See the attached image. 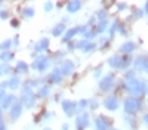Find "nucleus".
I'll use <instances>...</instances> for the list:
<instances>
[{
	"instance_id": "58836bf2",
	"label": "nucleus",
	"mask_w": 148,
	"mask_h": 130,
	"mask_svg": "<svg viewBox=\"0 0 148 130\" xmlns=\"http://www.w3.org/2000/svg\"><path fill=\"white\" fill-rule=\"evenodd\" d=\"M62 130H68V124H64L62 126Z\"/></svg>"
},
{
	"instance_id": "9d476101",
	"label": "nucleus",
	"mask_w": 148,
	"mask_h": 130,
	"mask_svg": "<svg viewBox=\"0 0 148 130\" xmlns=\"http://www.w3.org/2000/svg\"><path fill=\"white\" fill-rule=\"evenodd\" d=\"M62 110L65 111L67 115H73L74 111H76V105H74L73 102H70V101H64L62 102Z\"/></svg>"
},
{
	"instance_id": "7ed1b4c3",
	"label": "nucleus",
	"mask_w": 148,
	"mask_h": 130,
	"mask_svg": "<svg viewBox=\"0 0 148 130\" xmlns=\"http://www.w3.org/2000/svg\"><path fill=\"white\" fill-rule=\"evenodd\" d=\"M139 108H141V102L138 99L129 98L125 101V110L127 112H136V111H139Z\"/></svg>"
},
{
	"instance_id": "ea45409f",
	"label": "nucleus",
	"mask_w": 148,
	"mask_h": 130,
	"mask_svg": "<svg viewBox=\"0 0 148 130\" xmlns=\"http://www.w3.org/2000/svg\"><path fill=\"white\" fill-rule=\"evenodd\" d=\"M145 123L148 124V115H145Z\"/></svg>"
},
{
	"instance_id": "f704fd0d",
	"label": "nucleus",
	"mask_w": 148,
	"mask_h": 130,
	"mask_svg": "<svg viewBox=\"0 0 148 130\" xmlns=\"http://www.w3.org/2000/svg\"><path fill=\"white\" fill-rule=\"evenodd\" d=\"M0 130H6V127H5V124L2 121V115H0Z\"/></svg>"
},
{
	"instance_id": "a19ab883",
	"label": "nucleus",
	"mask_w": 148,
	"mask_h": 130,
	"mask_svg": "<svg viewBox=\"0 0 148 130\" xmlns=\"http://www.w3.org/2000/svg\"><path fill=\"white\" fill-rule=\"evenodd\" d=\"M145 90H147V93H148V84H147V87H145Z\"/></svg>"
},
{
	"instance_id": "72a5a7b5",
	"label": "nucleus",
	"mask_w": 148,
	"mask_h": 130,
	"mask_svg": "<svg viewBox=\"0 0 148 130\" xmlns=\"http://www.w3.org/2000/svg\"><path fill=\"white\" fill-rule=\"evenodd\" d=\"M0 18H2V19H6V18H8V12L2 10V12H0Z\"/></svg>"
},
{
	"instance_id": "39448f33",
	"label": "nucleus",
	"mask_w": 148,
	"mask_h": 130,
	"mask_svg": "<svg viewBox=\"0 0 148 130\" xmlns=\"http://www.w3.org/2000/svg\"><path fill=\"white\" fill-rule=\"evenodd\" d=\"M104 105H105L107 110L114 111V110H117V106H119V101H117L116 96H108V98L104 101Z\"/></svg>"
},
{
	"instance_id": "aec40b11",
	"label": "nucleus",
	"mask_w": 148,
	"mask_h": 130,
	"mask_svg": "<svg viewBox=\"0 0 148 130\" xmlns=\"http://www.w3.org/2000/svg\"><path fill=\"white\" fill-rule=\"evenodd\" d=\"M135 49V44L133 43H126V44H123L121 46V52H125V53H129Z\"/></svg>"
},
{
	"instance_id": "b1692460",
	"label": "nucleus",
	"mask_w": 148,
	"mask_h": 130,
	"mask_svg": "<svg viewBox=\"0 0 148 130\" xmlns=\"http://www.w3.org/2000/svg\"><path fill=\"white\" fill-rule=\"evenodd\" d=\"M10 73V67L3 64V65H0V76H5V74H9Z\"/></svg>"
},
{
	"instance_id": "37998d69",
	"label": "nucleus",
	"mask_w": 148,
	"mask_h": 130,
	"mask_svg": "<svg viewBox=\"0 0 148 130\" xmlns=\"http://www.w3.org/2000/svg\"><path fill=\"white\" fill-rule=\"evenodd\" d=\"M147 12H148V3H147Z\"/></svg>"
},
{
	"instance_id": "e433bc0d",
	"label": "nucleus",
	"mask_w": 148,
	"mask_h": 130,
	"mask_svg": "<svg viewBox=\"0 0 148 130\" xmlns=\"http://www.w3.org/2000/svg\"><path fill=\"white\" fill-rule=\"evenodd\" d=\"M5 96H6V95H5V92H0V102H2V101L5 99Z\"/></svg>"
},
{
	"instance_id": "a18cd8bd",
	"label": "nucleus",
	"mask_w": 148,
	"mask_h": 130,
	"mask_svg": "<svg viewBox=\"0 0 148 130\" xmlns=\"http://www.w3.org/2000/svg\"><path fill=\"white\" fill-rule=\"evenodd\" d=\"M111 130H116V129H111Z\"/></svg>"
},
{
	"instance_id": "9b49d317",
	"label": "nucleus",
	"mask_w": 148,
	"mask_h": 130,
	"mask_svg": "<svg viewBox=\"0 0 148 130\" xmlns=\"http://www.w3.org/2000/svg\"><path fill=\"white\" fill-rule=\"evenodd\" d=\"M49 80L51 81H53V83H61V80H62V74H61V69L59 68H56V69H53L52 71V74L49 76Z\"/></svg>"
},
{
	"instance_id": "5701e85b",
	"label": "nucleus",
	"mask_w": 148,
	"mask_h": 130,
	"mask_svg": "<svg viewBox=\"0 0 148 130\" xmlns=\"http://www.w3.org/2000/svg\"><path fill=\"white\" fill-rule=\"evenodd\" d=\"M16 69L19 71V73H25V71L28 69V67H27V64H25V62L19 61V62L16 64Z\"/></svg>"
},
{
	"instance_id": "c756f323",
	"label": "nucleus",
	"mask_w": 148,
	"mask_h": 130,
	"mask_svg": "<svg viewBox=\"0 0 148 130\" xmlns=\"http://www.w3.org/2000/svg\"><path fill=\"white\" fill-rule=\"evenodd\" d=\"M105 27H107V22H105V21H101L99 24H98V31H99V33H101V31H104V30H105Z\"/></svg>"
},
{
	"instance_id": "cd10ccee",
	"label": "nucleus",
	"mask_w": 148,
	"mask_h": 130,
	"mask_svg": "<svg viewBox=\"0 0 148 130\" xmlns=\"http://www.w3.org/2000/svg\"><path fill=\"white\" fill-rule=\"evenodd\" d=\"M9 46H10V40H5L2 44H0V50H6Z\"/></svg>"
},
{
	"instance_id": "2eb2a0df",
	"label": "nucleus",
	"mask_w": 148,
	"mask_h": 130,
	"mask_svg": "<svg viewBox=\"0 0 148 130\" xmlns=\"http://www.w3.org/2000/svg\"><path fill=\"white\" fill-rule=\"evenodd\" d=\"M47 46H49V40H47V39H42L39 43H37L36 50H37V52H43V50L47 49Z\"/></svg>"
},
{
	"instance_id": "6e6552de",
	"label": "nucleus",
	"mask_w": 148,
	"mask_h": 130,
	"mask_svg": "<svg viewBox=\"0 0 148 130\" xmlns=\"http://www.w3.org/2000/svg\"><path fill=\"white\" fill-rule=\"evenodd\" d=\"M76 124H77V127L82 130V129H84L86 126L89 124V115L88 114H82V115H79L77 118H76Z\"/></svg>"
},
{
	"instance_id": "0eeeda50",
	"label": "nucleus",
	"mask_w": 148,
	"mask_h": 130,
	"mask_svg": "<svg viewBox=\"0 0 148 130\" xmlns=\"http://www.w3.org/2000/svg\"><path fill=\"white\" fill-rule=\"evenodd\" d=\"M21 112H22V105H21V102L16 101V103H14V106H12V110H10V118L12 120H16L21 115Z\"/></svg>"
},
{
	"instance_id": "c9c22d12",
	"label": "nucleus",
	"mask_w": 148,
	"mask_h": 130,
	"mask_svg": "<svg viewBox=\"0 0 148 130\" xmlns=\"http://www.w3.org/2000/svg\"><path fill=\"white\" fill-rule=\"evenodd\" d=\"M105 16H107V14H105V12H101V14L98 15V18H101L102 21H104V18H105Z\"/></svg>"
},
{
	"instance_id": "f8f14e48",
	"label": "nucleus",
	"mask_w": 148,
	"mask_h": 130,
	"mask_svg": "<svg viewBox=\"0 0 148 130\" xmlns=\"http://www.w3.org/2000/svg\"><path fill=\"white\" fill-rule=\"evenodd\" d=\"M93 47H95V44L88 43L86 40H83V42H79V43H77V49H82V50H84V52H90V50H93Z\"/></svg>"
},
{
	"instance_id": "1a4fd4ad",
	"label": "nucleus",
	"mask_w": 148,
	"mask_h": 130,
	"mask_svg": "<svg viewBox=\"0 0 148 130\" xmlns=\"http://www.w3.org/2000/svg\"><path fill=\"white\" fill-rule=\"evenodd\" d=\"M59 69H61V74H62V76H68V74H71V73H73L74 65H73V62H71V61H65V62L62 64V67H61Z\"/></svg>"
},
{
	"instance_id": "c03bdc74",
	"label": "nucleus",
	"mask_w": 148,
	"mask_h": 130,
	"mask_svg": "<svg viewBox=\"0 0 148 130\" xmlns=\"http://www.w3.org/2000/svg\"><path fill=\"white\" fill-rule=\"evenodd\" d=\"M0 115H2V111H0Z\"/></svg>"
},
{
	"instance_id": "f257e3e1",
	"label": "nucleus",
	"mask_w": 148,
	"mask_h": 130,
	"mask_svg": "<svg viewBox=\"0 0 148 130\" xmlns=\"http://www.w3.org/2000/svg\"><path fill=\"white\" fill-rule=\"evenodd\" d=\"M126 89H127L130 93H133V95H141V93H144V90H145V84H144L141 80L129 78V80L126 81Z\"/></svg>"
},
{
	"instance_id": "4be33fe9",
	"label": "nucleus",
	"mask_w": 148,
	"mask_h": 130,
	"mask_svg": "<svg viewBox=\"0 0 148 130\" xmlns=\"http://www.w3.org/2000/svg\"><path fill=\"white\" fill-rule=\"evenodd\" d=\"M62 31H64V24H58V25L53 28L52 34L53 35H61V34H62Z\"/></svg>"
},
{
	"instance_id": "ddd939ff",
	"label": "nucleus",
	"mask_w": 148,
	"mask_h": 130,
	"mask_svg": "<svg viewBox=\"0 0 148 130\" xmlns=\"http://www.w3.org/2000/svg\"><path fill=\"white\" fill-rule=\"evenodd\" d=\"M135 67L136 68H141L144 71H148V58H139L135 61Z\"/></svg>"
},
{
	"instance_id": "423d86ee",
	"label": "nucleus",
	"mask_w": 148,
	"mask_h": 130,
	"mask_svg": "<svg viewBox=\"0 0 148 130\" xmlns=\"http://www.w3.org/2000/svg\"><path fill=\"white\" fill-rule=\"evenodd\" d=\"M113 76H107L102 81H99V87H101V90H104V92H108L111 87H113Z\"/></svg>"
},
{
	"instance_id": "4c0bfd02",
	"label": "nucleus",
	"mask_w": 148,
	"mask_h": 130,
	"mask_svg": "<svg viewBox=\"0 0 148 130\" xmlns=\"http://www.w3.org/2000/svg\"><path fill=\"white\" fill-rule=\"evenodd\" d=\"M12 27H18V21H16V19L12 21Z\"/></svg>"
},
{
	"instance_id": "a211bd4d",
	"label": "nucleus",
	"mask_w": 148,
	"mask_h": 130,
	"mask_svg": "<svg viewBox=\"0 0 148 130\" xmlns=\"http://www.w3.org/2000/svg\"><path fill=\"white\" fill-rule=\"evenodd\" d=\"M77 28H71V30H68L67 33H65V35H64V42H68L70 39H73L74 37V35H76L77 34Z\"/></svg>"
},
{
	"instance_id": "4468645a",
	"label": "nucleus",
	"mask_w": 148,
	"mask_h": 130,
	"mask_svg": "<svg viewBox=\"0 0 148 130\" xmlns=\"http://www.w3.org/2000/svg\"><path fill=\"white\" fill-rule=\"evenodd\" d=\"M80 6H82V3L79 2V0H73V2H70L67 5V10L70 12V14H74V12H77L80 9Z\"/></svg>"
},
{
	"instance_id": "412c9836",
	"label": "nucleus",
	"mask_w": 148,
	"mask_h": 130,
	"mask_svg": "<svg viewBox=\"0 0 148 130\" xmlns=\"http://www.w3.org/2000/svg\"><path fill=\"white\" fill-rule=\"evenodd\" d=\"M12 102H14V96H5V99L2 101V106L3 108H8V106H10Z\"/></svg>"
},
{
	"instance_id": "c85d7f7f",
	"label": "nucleus",
	"mask_w": 148,
	"mask_h": 130,
	"mask_svg": "<svg viewBox=\"0 0 148 130\" xmlns=\"http://www.w3.org/2000/svg\"><path fill=\"white\" fill-rule=\"evenodd\" d=\"M129 64H130V59H129V58H125V59L120 62V68H126Z\"/></svg>"
},
{
	"instance_id": "79ce46f5",
	"label": "nucleus",
	"mask_w": 148,
	"mask_h": 130,
	"mask_svg": "<svg viewBox=\"0 0 148 130\" xmlns=\"http://www.w3.org/2000/svg\"><path fill=\"white\" fill-rule=\"evenodd\" d=\"M45 130H52V129H49V127H46V129H45Z\"/></svg>"
},
{
	"instance_id": "bb28decb",
	"label": "nucleus",
	"mask_w": 148,
	"mask_h": 130,
	"mask_svg": "<svg viewBox=\"0 0 148 130\" xmlns=\"http://www.w3.org/2000/svg\"><path fill=\"white\" fill-rule=\"evenodd\" d=\"M34 15V10L31 7H27V9H24V16L25 18H31Z\"/></svg>"
},
{
	"instance_id": "20e7f679",
	"label": "nucleus",
	"mask_w": 148,
	"mask_h": 130,
	"mask_svg": "<svg viewBox=\"0 0 148 130\" xmlns=\"http://www.w3.org/2000/svg\"><path fill=\"white\" fill-rule=\"evenodd\" d=\"M47 67H49V59H47L46 56L37 58L36 61L33 62V68H34V69H39V71H45Z\"/></svg>"
},
{
	"instance_id": "f03ea898",
	"label": "nucleus",
	"mask_w": 148,
	"mask_h": 130,
	"mask_svg": "<svg viewBox=\"0 0 148 130\" xmlns=\"http://www.w3.org/2000/svg\"><path fill=\"white\" fill-rule=\"evenodd\" d=\"M22 102L25 106H28V108H31V106H34L36 103V98H34V95L33 92L30 90L28 86H25V89H24V93H22Z\"/></svg>"
},
{
	"instance_id": "473e14b6",
	"label": "nucleus",
	"mask_w": 148,
	"mask_h": 130,
	"mask_svg": "<svg viewBox=\"0 0 148 130\" xmlns=\"http://www.w3.org/2000/svg\"><path fill=\"white\" fill-rule=\"evenodd\" d=\"M52 6H53V5H52L51 2H47V3L45 5V10H46V12H49V10H51V9H52Z\"/></svg>"
},
{
	"instance_id": "393cba45",
	"label": "nucleus",
	"mask_w": 148,
	"mask_h": 130,
	"mask_svg": "<svg viewBox=\"0 0 148 130\" xmlns=\"http://www.w3.org/2000/svg\"><path fill=\"white\" fill-rule=\"evenodd\" d=\"M0 59H2V61L5 62H8V61H10V59H12V53H9V52H3L2 53V56H0Z\"/></svg>"
},
{
	"instance_id": "7c9ffc66",
	"label": "nucleus",
	"mask_w": 148,
	"mask_h": 130,
	"mask_svg": "<svg viewBox=\"0 0 148 130\" xmlns=\"http://www.w3.org/2000/svg\"><path fill=\"white\" fill-rule=\"evenodd\" d=\"M86 106V101H80L79 103H77V108H76V111H80V110H83Z\"/></svg>"
},
{
	"instance_id": "dca6fc26",
	"label": "nucleus",
	"mask_w": 148,
	"mask_h": 130,
	"mask_svg": "<svg viewBox=\"0 0 148 130\" xmlns=\"http://www.w3.org/2000/svg\"><path fill=\"white\" fill-rule=\"evenodd\" d=\"M95 127H96V130H107L108 129V126H107V123H105V120L104 118H96V121H95Z\"/></svg>"
},
{
	"instance_id": "6ab92c4d",
	"label": "nucleus",
	"mask_w": 148,
	"mask_h": 130,
	"mask_svg": "<svg viewBox=\"0 0 148 130\" xmlns=\"http://www.w3.org/2000/svg\"><path fill=\"white\" fill-rule=\"evenodd\" d=\"M8 86H9L12 90H15L16 87H19V80H18V77H12L10 81L8 83Z\"/></svg>"
},
{
	"instance_id": "f3484780",
	"label": "nucleus",
	"mask_w": 148,
	"mask_h": 130,
	"mask_svg": "<svg viewBox=\"0 0 148 130\" xmlns=\"http://www.w3.org/2000/svg\"><path fill=\"white\" fill-rule=\"evenodd\" d=\"M120 62H121V59H120L119 56H113V58H110V59H108V64H110V67H113V68L120 67Z\"/></svg>"
},
{
	"instance_id": "2f4dec72",
	"label": "nucleus",
	"mask_w": 148,
	"mask_h": 130,
	"mask_svg": "<svg viewBox=\"0 0 148 130\" xmlns=\"http://www.w3.org/2000/svg\"><path fill=\"white\" fill-rule=\"evenodd\" d=\"M84 35H86V39H92V37H95V33H93V31H89V33L86 31Z\"/></svg>"
},
{
	"instance_id": "a878e982",
	"label": "nucleus",
	"mask_w": 148,
	"mask_h": 130,
	"mask_svg": "<svg viewBox=\"0 0 148 130\" xmlns=\"http://www.w3.org/2000/svg\"><path fill=\"white\" fill-rule=\"evenodd\" d=\"M39 95H40V98H46L47 95H49V87H47V86L42 87V89H40V92H39Z\"/></svg>"
}]
</instances>
